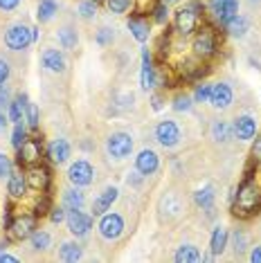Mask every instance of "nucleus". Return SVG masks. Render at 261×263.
<instances>
[{
	"instance_id": "c756f323",
	"label": "nucleus",
	"mask_w": 261,
	"mask_h": 263,
	"mask_svg": "<svg viewBox=\"0 0 261 263\" xmlns=\"http://www.w3.org/2000/svg\"><path fill=\"white\" fill-rule=\"evenodd\" d=\"M223 27H225V32H228L230 36H243V34L248 32V18H243V16L234 14L230 21L223 23Z\"/></svg>"
},
{
	"instance_id": "c9c22d12",
	"label": "nucleus",
	"mask_w": 261,
	"mask_h": 263,
	"mask_svg": "<svg viewBox=\"0 0 261 263\" xmlns=\"http://www.w3.org/2000/svg\"><path fill=\"white\" fill-rule=\"evenodd\" d=\"M171 106H174L176 112H189L194 108V97L187 92H178L174 97V101H171Z\"/></svg>"
},
{
	"instance_id": "79ce46f5",
	"label": "nucleus",
	"mask_w": 261,
	"mask_h": 263,
	"mask_svg": "<svg viewBox=\"0 0 261 263\" xmlns=\"http://www.w3.org/2000/svg\"><path fill=\"white\" fill-rule=\"evenodd\" d=\"M210 95H212L210 83H198L196 90H194V101L196 104H205V101H210Z\"/></svg>"
},
{
	"instance_id": "423d86ee",
	"label": "nucleus",
	"mask_w": 261,
	"mask_h": 263,
	"mask_svg": "<svg viewBox=\"0 0 261 263\" xmlns=\"http://www.w3.org/2000/svg\"><path fill=\"white\" fill-rule=\"evenodd\" d=\"M106 153L110 155L113 160H126L130 153H133V137L124 130H117V133H110L108 140H106Z\"/></svg>"
},
{
	"instance_id": "4c0bfd02",
	"label": "nucleus",
	"mask_w": 261,
	"mask_h": 263,
	"mask_svg": "<svg viewBox=\"0 0 261 263\" xmlns=\"http://www.w3.org/2000/svg\"><path fill=\"white\" fill-rule=\"evenodd\" d=\"M25 119H27V126H29V130H39V126H41L39 106H36V104H32V101H29L27 108H25Z\"/></svg>"
},
{
	"instance_id": "58836bf2",
	"label": "nucleus",
	"mask_w": 261,
	"mask_h": 263,
	"mask_svg": "<svg viewBox=\"0 0 261 263\" xmlns=\"http://www.w3.org/2000/svg\"><path fill=\"white\" fill-rule=\"evenodd\" d=\"M113 41H115V32H113L110 27H102L95 34V43L99 47H108V45H113Z\"/></svg>"
},
{
	"instance_id": "f8f14e48",
	"label": "nucleus",
	"mask_w": 261,
	"mask_h": 263,
	"mask_svg": "<svg viewBox=\"0 0 261 263\" xmlns=\"http://www.w3.org/2000/svg\"><path fill=\"white\" fill-rule=\"evenodd\" d=\"M41 155H43V146H41V140H29L23 144L18 151H16V164L18 166H32L41 162Z\"/></svg>"
},
{
	"instance_id": "ddd939ff",
	"label": "nucleus",
	"mask_w": 261,
	"mask_h": 263,
	"mask_svg": "<svg viewBox=\"0 0 261 263\" xmlns=\"http://www.w3.org/2000/svg\"><path fill=\"white\" fill-rule=\"evenodd\" d=\"M207 11L216 23L223 25L239 11V0H207Z\"/></svg>"
},
{
	"instance_id": "5fc2aeb1",
	"label": "nucleus",
	"mask_w": 261,
	"mask_h": 263,
	"mask_svg": "<svg viewBox=\"0 0 261 263\" xmlns=\"http://www.w3.org/2000/svg\"><path fill=\"white\" fill-rule=\"evenodd\" d=\"M164 5H176V3H180V0H162Z\"/></svg>"
},
{
	"instance_id": "6e6d98bb",
	"label": "nucleus",
	"mask_w": 261,
	"mask_h": 263,
	"mask_svg": "<svg viewBox=\"0 0 261 263\" xmlns=\"http://www.w3.org/2000/svg\"><path fill=\"white\" fill-rule=\"evenodd\" d=\"M92 3H97V5H104V0H92Z\"/></svg>"
},
{
	"instance_id": "864d4df0",
	"label": "nucleus",
	"mask_w": 261,
	"mask_h": 263,
	"mask_svg": "<svg viewBox=\"0 0 261 263\" xmlns=\"http://www.w3.org/2000/svg\"><path fill=\"white\" fill-rule=\"evenodd\" d=\"M0 263H18V259H16V256H11V254H7L3 250V252H0Z\"/></svg>"
},
{
	"instance_id": "2f4dec72",
	"label": "nucleus",
	"mask_w": 261,
	"mask_h": 263,
	"mask_svg": "<svg viewBox=\"0 0 261 263\" xmlns=\"http://www.w3.org/2000/svg\"><path fill=\"white\" fill-rule=\"evenodd\" d=\"M29 243H32V250H36V252H43V250H47L52 245V236L47 234L45 230H34V234L29 236Z\"/></svg>"
},
{
	"instance_id": "c03bdc74",
	"label": "nucleus",
	"mask_w": 261,
	"mask_h": 263,
	"mask_svg": "<svg viewBox=\"0 0 261 263\" xmlns=\"http://www.w3.org/2000/svg\"><path fill=\"white\" fill-rule=\"evenodd\" d=\"M47 216H50V220H52L54 225H61L63 220H65V216H68V209H65L63 205H61V207H52Z\"/></svg>"
},
{
	"instance_id": "39448f33",
	"label": "nucleus",
	"mask_w": 261,
	"mask_h": 263,
	"mask_svg": "<svg viewBox=\"0 0 261 263\" xmlns=\"http://www.w3.org/2000/svg\"><path fill=\"white\" fill-rule=\"evenodd\" d=\"M32 43H34L32 27L23 25V23H14V25H9L7 29H5V45H7L11 52L27 50Z\"/></svg>"
},
{
	"instance_id": "4d7b16f0",
	"label": "nucleus",
	"mask_w": 261,
	"mask_h": 263,
	"mask_svg": "<svg viewBox=\"0 0 261 263\" xmlns=\"http://www.w3.org/2000/svg\"><path fill=\"white\" fill-rule=\"evenodd\" d=\"M250 3H252V5H254V3H261V0H250Z\"/></svg>"
},
{
	"instance_id": "a19ab883",
	"label": "nucleus",
	"mask_w": 261,
	"mask_h": 263,
	"mask_svg": "<svg viewBox=\"0 0 261 263\" xmlns=\"http://www.w3.org/2000/svg\"><path fill=\"white\" fill-rule=\"evenodd\" d=\"M50 209H52L50 196H47L45 191H41V198L36 200V205H34V214H36V216H47V214H50Z\"/></svg>"
},
{
	"instance_id": "49530a36",
	"label": "nucleus",
	"mask_w": 261,
	"mask_h": 263,
	"mask_svg": "<svg viewBox=\"0 0 261 263\" xmlns=\"http://www.w3.org/2000/svg\"><path fill=\"white\" fill-rule=\"evenodd\" d=\"M254 137H257V140L252 142V162L257 166H261V133L254 135Z\"/></svg>"
},
{
	"instance_id": "8fccbe9b",
	"label": "nucleus",
	"mask_w": 261,
	"mask_h": 263,
	"mask_svg": "<svg viewBox=\"0 0 261 263\" xmlns=\"http://www.w3.org/2000/svg\"><path fill=\"white\" fill-rule=\"evenodd\" d=\"M21 5V0H0V11H14Z\"/></svg>"
},
{
	"instance_id": "de8ad7c7",
	"label": "nucleus",
	"mask_w": 261,
	"mask_h": 263,
	"mask_svg": "<svg viewBox=\"0 0 261 263\" xmlns=\"http://www.w3.org/2000/svg\"><path fill=\"white\" fill-rule=\"evenodd\" d=\"M9 74H11V65H9V61L0 59V86H5V83H7Z\"/></svg>"
},
{
	"instance_id": "bb28decb",
	"label": "nucleus",
	"mask_w": 261,
	"mask_h": 263,
	"mask_svg": "<svg viewBox=\"0 0 261 263\" xmlns=\"http://www.w3.org/2000/svg\"><path fill=\"white\" fill-rule=\"evenodd\" d=\"M214 200H216V194H214V187H212V184H205V187L196 189V194H194L196 207L212 209V207H214Z\"/></svg>"
},
{
	"instance_id": "393cba45",
	"label": "nucleus",
	"mask_w": 261,
	"mask_h": 263,
	"mask_svg": "<svg viewBox=\"0 0 261 263\" xmlns=\"http://www.w3.org/2000/svg\"><path fill=\"white\" fill-rule=\"evenodd\" d=\"M84 202H86V196H84V191H81V187H74L72 184V189L63 191V202L61 205L65 209H81L84 207Z\"/></svg>"
},
{
	"instance_id": "7ed1b4c3",
	"label": "nucleus",
	"mask_w": 261,
	"mask_h": 263,
	"mask_svg": "<svg viewBox=\"0 0 261 263\" xmlns=\"http://www.w3.org/2000/svg\"><path fill=\"white\" fill-rule=\"evenodd\" d=\"M36 214H16L7 220V238L9 241H27L36 230Z\"/></svg>"
},
{
	"instance_id": "3c124183",
	"label": "nucleus",
	"mask_w": 261,
	"mask_h": 263,
	"mask_svg": "<svg viewBox=\"0 0 261 263\" xmlns=\"http://www.w3.org/2000/svg\"><path fill=\"white\" fill-rule=\"evenodd\" d=\"M151 104H153V110H162V97L160 95H151Z\"/></svg>"
},
{
	"instance_id": "f257e3e1",
	"label": "nucleus",
	"mask_w": 261,
	"mask_h": 263,
	"mask_svg": "<svg viewBox=\"0 0 261 263\" xmlns=\"http://www.w3.org/2000/svg\"><path fill=\"white\" fill-rule=\"evenodd\" d=\"M259 207H261V187L248 176L246 180L241 182L239 191H236L232 209H234L236 216L248 218V216H252V214H257Z\"/></svg>"
},
{
	"instance_id": "473e14b6",
	"label": "nucleus",
	"mask_w": 261,
	"mask_h": 263,
	"mask_svg": "<svg viewBox=\"0 0 261 263\" xmlns=\"http://www.w3.org/2000/svg\"><path fill=\"white\" fill-rule=\"evenodd\" d=\"M212 137H214L216 142H228L230 137H232V126H230V122L216 119V122L212 124Z\"/></svg>"
},
{
	"instance_id": "4468645a",
	"label": "nucleus",
	"mask_w": 261,
	"mask_h": 263,
	"mask_svg": "<svg viewBox=\"0 0 261 263\" xmlns=\"http://www.w3.org/2000/svg\"><path fill=\"white\" fill-rule=\"evenodd\" d=\"M140 83L142 90H153L158 86V72L156 65H153V57L149 52V47H142V72H140Z\"/></svg>"
},
{
	"instance_id": "e433bc0d",
	"label": "nucleus",
	"mask_w": 261,
	"mask_h": 263,
	"mask_svg": "<svg viewBox=\"0 0 261 263\" xmlns=\"http://www.w3.org/2000/svg\"><path fill=\"white\" fill-rule=\"evenodd\" d=\"M27 140H29V133H27L25 124H14V130H11V146L18 151V148L25 144Z\"/></svg>"
},
{
	"instance_id": "5701e85b",
	"label": "nucleus",
	"mask_w": 261,
	"mask_h": 263,
	"mask_svg": "<svg viewBox=\"0 0 261 263\" xmlns=\"http://www.w3.org/2000/svg\"><path fill=\"white\" fill-rule=\"evenodd\" d=\"M27 180H25V176L23 173H14L11 171V176L7 178V194L11 196L14 200H21V198H25L27 196Z\"/></svg>"
},
{
	"instance_id": "9d476101",
	"label": "nucleus",
	"mask_w": 261,
	"mask_h": 263,
	"mask_svg": "<svg viewBox=\"0 0 261 263\" xmlns=\"http://www.w3.org/2000/svg\"><path fill=\"white\" fill-rule=\"evenodd\" d=\"M68 180L74 184V187H88L95 180V169L88 160H77L68 166Z\"/></svg>"
},
{
	"instance_id": "7c9ffc66",
	"label": "nucleus",
	"mask_w": 261,
	"mask_h": 263,
	"mask_svg": "<svg viewBox=\"0 0 261 263\" xmlns=\"http://www.w3.org/2000/svg\"><path fill=\"white\" fill-rule=\"evenodd\" d=\"M57 39H59V45H61L63 50H74L77 43H79V36H77V32L72 27H61L57 32Z\"/></svg>"
},
{
	"instance_id": "f704fd0d",
	"label": "nucleus",
	"mask_w": 261,
	"mask_h": 263,
	"mask_svg": "<svg viewBox=\"0 0 261 263\" xmlns=\"http://www.w3.org/2000/svg\"><path fill=\"white\" fill-rule=\"evenodd\" d=\"M151 21L156 23V25H169V5L158 0L151 9Z\"/></svg>"
},
{
	"instance_id": "6e6552de",
	"label": "nucleus",
	"mask_w": 261,
	"mask_h": 263,
	"mask_svg": "<svg viewBox=\"0 0 261 263\" xmlns=\"http://www.w3.org/2000/svg\"><path fill=\"white\" fill-rule=\"evenodd\" d=\"M65 223H68L70 234L77 238H84L88 232L92 230V216L81 209H68V216H65Z\"/></svg>"
},
{
	"instance_id": "09e8293b",
	"label": "nucleus",
	"mask_w": 261,
	"mask_h": 263,
	"mask_svg": "<svg viewBox=\"0 0 261 263\" xmlns=\"http://www.w3.org/2000/svg\"><path fill=\"white\" fill-rule=\"evenodd\" d=\"M9 90H7V86H0V110L3 108H9Z\"/></svg>"
},
{
	"instance_id": "37998d69",
	"label": "nucleus",
	"mask_w": 261,
	"mask_h": 263,
	"mask_svg": "<svg viewBox=\"0 0 261 263\" xmlns=\"http://www.w3.org/2000/svg\"><path fill=\"white\" fill-rule=\"evenodd\" d=\"M232 243H234V254H243V250L248 248V236H246V232L236 230L234 234H232Z\"/></svg>"
},
{
	"instance_id": "f03ea898",
	"label": "nucleus",
	"mask_w": 261,
	"mask_h": 263,
	"mask_svg": "<svg viewBox=\"0 0 261 263\" xmlns=\"http://www.w3.org/2000/svg\"><path fill=\"white\" fill-rule=\"evenodd\" d=\"M203 3L198 0H192L187 3L185 7H180L174 16V27L180 36H192V34L198 29V21H200V14H203Z\"/></svg>"
},
{
	"instance_id": "0eeeda50",
	"label": "nucleus",
	"mask_w": 261,
	"mask_h": 263,
	"mask_svg": "<svg viewBox=\"0 0 261 263\" xmlns=\"http://www.w3.org/2000/svg\"><path fill=\"white\" fill-rule=\"evenodd\" d=\"M97 230L104 241H117V238L124 234V218L117 212H106V214H102V220H99Z\"/></svg>"
},
{
	"instance_id": "2eb2a0df",
	"label": "nucleus",
	"mask_w": 261,
	"mask_h": 263,
	"mask_svg": "<svg viewBox=\"0 0 261 263\" xmlns=\"http://www.w3.org/2000/svg\"><path fill=\"white\" fill-rule=\"evenodd\" d=\"M160 169V155L151 148H144V151L138 153L135 158V171L142 173V176H153Z\"/></svg>"
},
{
	"instance_id": "603ef678",
	"label": "nucleus",
	"mask_w": 261,
	"mask_h": 263,
	"mask_svg": "<svg viewBox=\"0 0 261 263\" xmlns=\"http://www.w3.org/2000/svg\"><path fill=\"white\" fill-rule=\"evenodd\" d=\"M250 261H252V263H261V245H257V248H252V252H250Z\"/></svg>"
},
{
	"instance_id": "cd10ccee",
	"label": "nucleus",
	"mask_w": 261,
	"mask_h": 263,
	"mask_svg": "<svg viewBox=\"0 0 261 263\" xmlns=\"http://www.w3.org/2000/svg\"><path fill=\"white\" fill-rule=\"evenodd\" d=\"M59 11V3L57 0H39V9H36V21L43 25V23H50L57 16Z\"/></svg>"
},
{
	"instance_id": "a18cd8bd",
	"label": "nucleus",
	"mask_w": 261,
	"mask_h": 263,
	"mask_svg": "<svg viewBox=\"0 0 261 263\" xmlns=\"http://www.w3.org/2000/svg\"><path fill=\"white\" fill-rule=\"evenodd\" d=\"M11 169H14V164H11V158L5 153H0V178H9L11 176Z\"/></svg>"
},
{
	"instance_id": "aec40b11",
	"label": "nucleus",
	"mask_w": 261,
	"mask_h": 263,
	"mask_svg": "<svg viewBox=\"0 0 261 263\" xmlns=\"http://www.w3.org/2000/svg\"><path fill=\"white\" fill-rule=\"evenodd\" d=\"M70 151H72V148H70V142L63 140V137H54V140L47 144V158H50V162H54V164L68 162Z\"/></svg>"
},
{
	"instance_id": "412c9836",
	"label": "nucleus",
	"mask_w": 261,
	"mask_h": 263,
	"mask_svg": "<svg viewBox=\"0 0 261 263\" xmlns=\"http://www.w3.org/2000/svg\"><path fill=\"white\" fill-rule=\"evenodd\" d=\"M29 99L25 92H16V97L9 101V108H7V117L11 124H23L25 122V108H27Z\"/></svg>"
},
{
	"instance_id": "a211bd4d",
	"label": "nucleus",
	"mask_w": 261,
	"mask_h": 263,
	"mask_svg": "<svg viewBox=\"0 0 261 263\" xmlns=\"http://www.w3.org/2000/svg\"><path fill=\"white\" fill-rule=\"evenodd\" d=\"M126 27H128L130 36L138 41V43H146L149 36H151V23L146 21L144 16H140V14L130 16V18L126 21Z\"/></svg>"
},
{
	"instance_id": "9b49d317",
	"label": "nucleus",
	"mask_w": 261,
	"mask_h": 263,
	"mask_svg": "<svg viewBox=\"0 0 261 263\" xmlns=\"http://www.w3.org/2000/svg\"><path fill=\"white\" fill-rule=\"evenodd\" d=\"M180 126L174 122V119H162V122L156 126V140L162 144L164 148H174L178 142H180Z\"/></svg>"
},
{
	"instance_id": "a878e982",
	"label": "nucleus",
	"mask_w": 261,
	"mask_h": 263,
	"mask_svg": "<svg viewBox=\"0 0 261 263\" xmlns=\"http://www.w3.org/2000/svg\"><path fill=\"white\" fill-rule=\"evenodd\" d=\"M81 256H84L81 245L74 243V241H65V243H61V248H59V259L65 261V263H77Z\"/></svg>"
},
{
	"instance_id": "f3484780",
	"label": "nucleus",
	"mask_w": 261,
	"mask_h": 263,
	"mask_svg": "<svg viewBox=\"0 0 261 263\" xmlns=\"http://www.w3.org/2000/svg\"><path fill=\"white\" fill-rule=\"evenodd\" d=\"M232 99H234V92H232V88L228 86V83H214L212 86V95H210V104H212V108H216V110H225V108H230V104H232Z\"/></svg>"
},
{
	"instance_id": "c85d7f7f",
	"label": "nucleus",
	"mask_w": 261,
	"mask_h": 263,
	"mask_svg": "<svg viewBox=\"0 0 261 263\" xmlns=\"http://www.w3.org/2000/svg\"><path fill=\"white\" fill-rule=\"evenodd\" d=\"M174 259L178 263H198V261H203V254L198 252L196 245H180V248L176 250Z\"/></svg>"
},
{
	"instance_id": "ea45409f",
	"label": "nucleus",
	"mask_w": 261,
	"mask_h": 263,
	"mask_svg": "<svg viewBox=\"0 0 261 263\" xmlns=\"http://www.w3.org/2000/svg\"><path fill=\"white\" fill-rule=\"evenodd\" d=\"M97 3H92V0H84V3H79V16L84 21H92L95 16H97Z\"/></svg>"
},
{
	"instance_id": "b1692460",
	"label": "nucleus",
	"mask_w": 261,
	"mask_h": 263,
	"mask_svg": "<svg viewBox=\"0 0 261 263\" xmlns=\"http://www.w3.org/2000/svg\"><path fill=\"white\" fill-rule=\"evenodd\" d=\"M228 241H230V232L225 230V227H214V232H212V238H210V252L214 256H221L225 252V248H228Z\"/></svg>"
},
{
	"instance_id": "20e7f679",
	"label": "nucleus",
	"mask_w": 261,
	"mask_h": 263,
	"mask_svg": "<svg viewBox=\"0 0 261 263\" xmlns=\"http://www.w3.org/2000/svg\"><path fill=\"white\" fill-rule=\"evenodd\" d=\"M192 50H194V57L200 59V61H207V59L214 57L218 50V39H216L214 29L212 27L198 29V34H196L192 41Z\"/></svg>"
},
{
	"instance_id": "dca6fc26",
	"label": "nucleus",
	"mask_w": 261,
	"mask_h": 263,
	"mask_svg": "<svg viewBox=\"0 0 261 263\" xmlns=\"http://www.w3.org/2000/svg\"><path fill=\"white\" fill-rule=\"evenodd\" d=\"M41 63H43V68L47 70V72H54V74L65 72V65H68L63 52L57 50V47H47V50H43V54H41Z\"/></svg>"
},
{
	"instance_id": "72a5a7b5",
	"label": "nucleus",
	"mask_w": 261,
	"mask_h": 263,
	"mask_svg": "<svg viewBox=\"0 0 261 263\" xmlns=\"http://www.w3.org/2000/svg\"><path fill=\"white\" fill-rule=\"evenodd\" d=\"M104 5H106V9H108L110 14L122 16V14H128V11L133 9L135 0H104Z\"/></svg>"
},
{
	"instance_id": "4be33fe9",
	"label": "nucleus",
	"mask_w": 261,
	"mask_h": 263,
	"mask_svg": "<svg viewBox=\"0 0 261 263\" xmlns=\"http://www.w3.org/2000/svg\"><path fill=\"white\" fill-rule=\"evenodd\" d=\"M117 196H120L117 187H106L92 202V216H102V214L108 212V209L113 207V202L117 200Z\"/></svg>"
},
{
	"instance_id": "6ab92c4d",
	"label": "nucleus",
	"mask_w": 261,
	"mask_h": 263,
	"mask_svg": "<svg viewBox=\"0 0 261 263\" xmlns=\"http://www.w3.org/2000/svg\"><path fill=\"white\" fill-rule=\"evenodd\" d=\"M232 133L239 137V140H243V142L254 140V135H257V119L250 117V115H239L234 119Z\"/></svg>"
},
{
	"instance_id": "1a4fd4ad",
	"label": "nucleus",
	"mask_w": 261,
	"mask_h": 263,
	"mask_svg": "<svg viewBox=\"0 0 261 263\" xmlns=\"http://www.w3.org/2000/svg\"><path fill=\"white\" fill-rule=\"evenodd\" d=\"M25 180H27V187L29 189H34V191H47V189H50V182H52V173H50V169H47L43 162H39V164L27 166Z\"/></svg>"
}]
</instances>
